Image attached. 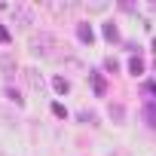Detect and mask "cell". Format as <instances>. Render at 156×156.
Segmentation results:
<instances>
[{
	"label": "cell",
	"instance_id": "1",
	"mask_svg": "<svg viewBox=\"0 0 156 156\" xmlns=\"http://www.w3.org/2000/svg\"><path fill=\"white\" fill-rule=\"evenodd\" d=\"M31 49H34L37 55H55V49H58V37L49 34V31H40V34L31 37Z\"/></svg>",
	"mask_w": 156,
	"mask_h": 156
},
{
	"label": "cell",
	"instance_id": "2",
	"mask_svg": "<svg viewBox=\"0 0 156 156\" xmlns=\"http://www.w3.org/2000/svg\"><path fill=\"white\" fill-rule=\"evenodd\" d=\"M9 16H12V25H22V28L34 25V9L25 6V3H16V6L9 9Z\"/></svg>",
	"mask_w": 156,
	"mask_h": 156
},
{
	"label": "cell",
	"instance_id": "3",
	"mask_svg": "<svg viewBox=\"0 0 156 156\" xmlns=\"http://www.w3.org/2000/svg\"><path fill=\"white\" fill-rule=\"evenodd\" d=\"M76 37H80V43H92V40H95L92 25H89V22H80V25H76Z\"/></svg>",
	"mask_w": 156,
	"mask_h": 156
},
{
	"label": "cell",
	"instance_id": "4",
	"mask_svg": "<svg viewBox=\"0 0 156 156\" xmlns=\"http://www.w3.org/2000/svg\"><path fill=\"white\" fill-rule=\"evenodd\" d=\"M0 70L16 73V55H12V52H0Z\"/></svg>",
	"mask_w": 156,
	"mask_h": 156
},
{
	"label": "cell",
	"instance_id": "5",
	"mask_svg": "<svg viewBox=\"0 0 156 156\" xmlns=\"http://www.w3.org/2000/svg\"><path fill=\"white\" fill-rule=\"evenodd\" d=\"M144 119H147L150 129H156V101H147L144 104Z\"/></svg>",
	"mask_w": 156,
	"mask_h": 156
},
{
	"label": "cell",
	"instance_id": "6",
	"mask_svg": "<svg viewBox=\"0 0 156 156\" xmlns=\"http://www.w3.org/2000/svg\"><path fill=\"white\" fill-rule=\"evenodd\" d=\"M52 89H55L58 95H67V92H70V83L64 80V76H55V80H52Z\"/></svg>",
	"mask_w": 156,
	"mask_h": 156
},
{
	"label": "cell",
	"instance_id": "7",
	"mask_svg": "<svg viewBox=\"0 0 156 156\" xmlns=\"http://www.w3.org/2000/svg\"><path fill=\"white\" fill-rule=\"evenodd\" d=\"M104 37H107L110 43H116V40H119V31H116V25H113V22H104Z\"/></svg>",
	"mask_w": 156,
	"mask_h": 156
},
{
	"label": "cell",
	"instance_id": "8",
	"mask_svg": "<svg viewBox=\"0 0 156 156\" xmlns=\"http://www.w3.org/2000/svg\"><path fill=\"white\" fill-rule=\"evenodd\" d=\"M107 113H110V119H116V122H122V119H126V107H122V104H110V110H107Z\"/></svg>",
	"mask_w": 156,
	"mask_h": 156
},
{
	"label": "cell",
	"instance_id": "9",
	"mask_svg": "<svg viewBox=\"0 0 156 156\" xmlns=\"http://www.w3.org/2000/svg\"><path fill=\"white\" fill-rule=\"evenodd\" d=\"M92 89H95V95H104V92H107V86H104V80H101V73H92Z\"/></svg>",
	"mask_w": 156,
	"mask_h": 156
},
{
	"label": "cell",
	"instance_id": "10",
	"mask_svg": "<svg viewBox=\"0 0 156 156\" xmlns=\"http://www.w3.org/2000/svg\"><path fill=\"white\" fill-rule=\"evenodd\" d=\"M129 70H132V73H135V76H138V73H141V70H144V61H141V58H138V55H132V58H129Z\"/></svg>",
	"mask_w": 156,
	"mask_h": 156
},
{
	"label": "cell",
	"instance_id": "11",
	"mask_svg": "<svg viewBox=\"0 0 156 156\" xmlns=\"http://www.w3.org/2000/svg\"><path fill=\"white\" fill-rule=\"evenodd\" d=\"M25 73H28V83H31V86H34V89L40 92V89H43V80L37 76V70H25Z\"/></svg>",
	"mask_w": 156,
	"mask_h": 156
},
{
	"label": "cell",
	"instance_id": "12",
	"mask_svg": "<svg viewBox=\"0 0 156 156\" xmlns=\"http://www.w3.org/2000/svg\"><path fill=\"white\" fill-rule=\"evenodd\" d=\"M6 95H9V101H16V104H19V107H22V104H25V101H22V95H19V92H16V89H12V86H9V89H6Z\"/></svg>",
	"mask_w": 156,
	"mask_h": 156
},
{
	"label": "cell",
	"instance_id": "13",
	"mask_svg": "<svg viewBox=\"0 0 156 156\" xmlns=\"http://www.w3.org/2000/svg\"><path fill=\"white\" fill-rule=\"evenodd\" d=\"M104 67H107V70H113V73H116V67H119V64H116V58H107V61H104Z\"/></svg>",
	"mask_w": 156,
	"mask_h": 156
},
{
	"label": "cell",
	"instance_id": "14",
	"mask_svg": "<svg viewBox=\"0 0 156 156\" xmlns=\"http://www.w3.org/2000/svg\"><path fill=\"white\" fill-rule=\"evenodd\" d=\"M80 119H83V122H95V113H86V110H83V113H80Z\"/></svg>",
	"mask_w": 156,
	"mask_h": 156
},
{
	"label": "cell",
	"instance_id": "15",
	"mask_svg": "<svg viewBox=\"0 0 156 156\" xmlns=\"http://www.w3.org/2000/svg\"><path fill=\"white\" fill-rule=\"evenodd\" d=\"M144 92L147 95H156V83H144Z\"/></svg>",
	"mask_w": 156,
	"mask_h": 156
}]
</instances>
